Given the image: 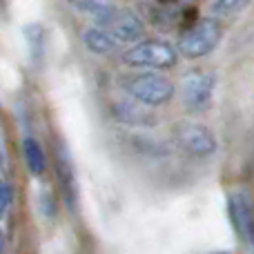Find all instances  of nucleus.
Instances as JSON below:
<instances>
[{
	"instance_id": "nucleus-1",
	"label": "nucleus",
	"mask_w": 254,
	"mask_h": 254,
	"mask_svg": "<svg viewBox=\"0 0 254 254\" xmlns=\"http://www.w3.org/2000/svg\"><path fill=\"white\" fill-rule=\"evenodd\" d=\"M179 54L165 40H140L134 47H129L123 54V63L129 67H138V69H147V71H161V69H170L176 65Z\"/></svg>"
},
{
	"instance_id": "nucleus-2",
	"label": "nucleus",
	"mask_w": 254,
	"mask_h": 254,
	"mask_svg": "<svg viewBox=\"0 0 254 254\" xmlns=\"http://www.w3.org/2000/svg\"><path fill=\"white\" fill-rule=\"evenodd\" d=\"M123 89L129 94V98L143 103L147 107L165 105L172 96H174V85L167 76L158 74V71H143L125 78Z\"/></svg>"
},
{
	"instance_id": "nucleus-3",
	"label": "nucleus",
	"mask_w": 254,
	"mask_h": 254,
	"mask_svg": "<svg viewBox=\"0 0 254 254\" xmlns=\"http://www.w3.org/2000/svg\"><path fill=\"white\" fill-rule=\"evenodd\" d=\"M221 36H223V27L214 18H205V20L194 22L192 27L185 29V34L179 40V52L185 58H203L210 52H214V47L219 45Z\"/></svg>"
},
{
	"instance_id": "nucleus-4",
	"label": "nucleus",
	"mask_w": 254,
	"mask_h": 254,
	"mask_svg": "<svg viewBox=\"0 0 254 254\" xmlns=\"http://www.w3.org/2000/svg\"><path fill=\"white\" fill-rule=\"evenodd\" d=\"M174 140L185 149L188 154L194 156H212L216 152V136L212 134V129H207L205 125L194 123V121H181L172 127Z\"/></svg>"
},
{
	"instance_id": "nucleus-5",
	"label": "nucleus",
	"mask_w": 254,
	"mask_h": 254,
	"mask_svg": "<svg viewBox=\"0 0 254 254\" xmlns=\"http://www.w3.org/2000/svg\"><path fill=\"white\" fill-rule=\"evenodd\" d=\"M216 89V76L212 71H190L181 80L183 105L190 112H203L210 107Z\"/></svg>"
},
{
	"instance_id": "nucleus-6",
	"label": "nucleus",
	"mask_w": 254,
	"mask_h": 254,
	"mask_svg": "<svg viewBox=\"0 0 254 254\" xmlns=\"http://www.w3.org/2000/svg\"><path fill=\"white\" fill-rule=\"evenodd\" d=\"M228 212L239 237L248 246H254V207H252L250 196L246 192H234L228 198Z\"/></svg>"
},
{
	"instance_id": "nucleus-7",
	"label": "nucleus",
	"mask_w": 254,
	"mask_h": 254,
	"mask_svg": "<svg viewBox=\"0 0 254 254\" xmlns=\"http://www.w3.org/2000/svg\"><path fill=\"white\" fill-rule=\"evenodd\" d=\"M103 29H107L116 40H123V43H140L145 34V25L134 11L129 9H114V13L110 16V20L103 25Z\"/></svg>"
},
{
	"instance_id": "nucleus-8",
	"label": "nucleus",
	"mask_w": 254,
	"mask_h": 254,
	"mask_svg": "<svg viewBox=\"0 0 254 254\" xmlns=\"http://www.w3.org/2000/svg\"><path fill=\"white\" fill-rule=\"evenodd\" d=\"M112 114L119 123L131 125V127H154L158 125V116L152 112V107L143 105V103L127 98V101H119L112 107Z\"/></svg>"
},
{
	"instance_id": "nucleus-9",
	"label": "nucleus",
	"mask_w": 254,
	"mask_h": 254,
	"mask_svg": "<svg viewBox=\"0 0 254 254\" xmlns=\"http://www.w3.org/2000/svg\"><path fill=\"white\" fill-rule=\"evenodd\" d=\"M56 174H58V183H61L63 196H65V205L71 212L76 210V201H78V190H76V174H74V165L71 158L67 154V149L58 147V156H56Z\"/></svg>"
},
{
	"instance_id": "nucleus-10",
	"label": "nucleus",
	"mask_w": 254,
	"mask_h": 254,
	"mask_svg": "<svg viewBox=\"0 0 254 254\" xmlns=\"http://www.w3.org/2000/svg\"><path fill=\"white\" fill-rule=\"evenodd\" d=\"M80 38H83L85 47L92 54H98V56H107V54H114L119 49V40L103 27H89L80 34Z\"/></svg>"
},
{
	"instance_id": "nucleus-11",
	"label": "nucleus",
	"mask_w": 254,
	"mask_h": 254,
	"mask_svg": "<svg viewBox=\"0 0 254 254\" xmlns=\"http://www.w3.org/2000/svg\"><path fill=\"white\" fill-rule=\"evenodd\" d=\"M69 4L78 13H85V16L94 18L98 27L105 25L116 9V7H112L110 2H105V0H69Z\"/></svg>"
},
{
	"instance_id": "nucleus-12",
	"label": "nucleus",
	"mask_w": 254,
	"mask_h": 254,
	"mask_svg": "<svg viewBox=\"0 0 254 254\" xmlns=\"http://www.w3.org/2000/svg\"><path fill=\"white\" fill-rule=\"evenodd\" d=\"M22 154H25L27 170L34 176H40L45 172V152L40 147V143L36 138H25L22 143Z\"/></svg>"
},
{
	"instance_id": "nucleus-13",
	"label": "nucleus",
	"mask_w": 254,
	"mask_h": 254,
	"mask_svg": "<svg viewBox=\"0 0 254 254\" xmlns=\"http://www.w3.org/2000/svg\"><path fill=\"white\" fill-rule=\"evenodd\" d=\"M25 36H27V40H29V45H31L34 52H40V49H43L45 36H43V29H40L38 25H27L25 27Z\"/></svg>"
},
{
	"instance_id": "nucleus-14",
	"label": "nucleus",
	"mask_w": 254,
	"mask_h": 254,
	"mask_svg": "<svg viewBox=\"0 0 254 254\" xmlns=\"http://www.w3.org/2000/svg\"><path fill=\"white\" fill-rule=\"evenodd\" d=\"M250 0H214V11L216 13H234L243 9Z\"/></svg>"
},
{
	"instance_id": "nucleus-15",
	"label": "nucleus",
	"mask_w": 254,
	"mask_h": 254,
	"mask_svg": "<svg viewBox=\"0 0 254 254\" xmlns=\"http://www.w3.org/2000/svg\"><path fill=\"white\" fill-rule=\"evenodd\" d=\"M11 201H13V188L9 183H0V219L7 214Z\"/></svg>"
},
{
	"instance_id": "nucleus-16",
	"label": "nucleus",
	"mask_w": 254,
	"mask_h": 254,
	"mask_svg": "<svg viewBox=\"0 0 254 254\" xmlns=\"http://www.w3.org/2000/svg\"><path fill=\"white\" fill-rule=\"evenodd\" d=\"M0 254H4V234H2V230H0Z\"/></svg>"
},
{
	"instance_id": "nucleus-17",
	"label": "nucleus",
	"mask_w": 254,
	"mask_h": 254,
	"mask_svg": "<svg viewBox=\"0 0 254 254\" xmlns=\"http://www.w3.org/2000/svg\"><path fill=\"white\" fill-rule=\"evenodd\" d=\"M2 163H4V158H2V152H0V170H2Z\"/></svg>"
},
{
	"instance_id": "nucleus-18",
	"label": "nucleus",
	"mask_w": 254,
	"mask_h": 254,
	"mask_svg": "<svg viewBox=\"0 0 254 254\" xmlns=\"http://www.w3.org/2000/svg\"><path fill=\"white\" fill-rule=\"evenodd\" d=\"M221 254H223V252H221Z\"/></svg>"
}]
</instances>
